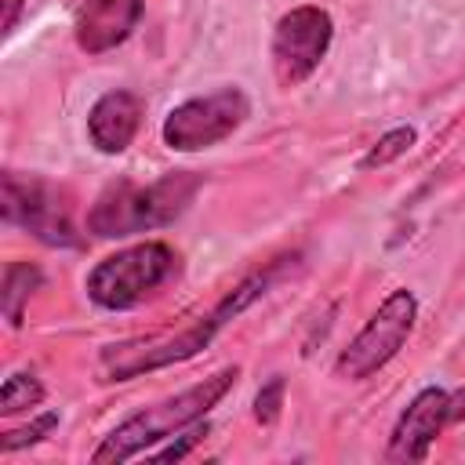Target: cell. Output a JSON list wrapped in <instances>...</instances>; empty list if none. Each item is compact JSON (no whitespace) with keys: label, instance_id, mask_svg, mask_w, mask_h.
Segmentation results:
<instances>
[{"label":"cell","instance_id":"ac0fdd59","mask_svg":"<svg viewBox=\"0 0 465 465\" xmlns=\"http://www.w3.org/2000/svg\"><path fill=\"white\" fill-rule=\"evenodd\" d=\"M22 7H25V0H4V18H0L4 36L15 33V25H18V18H22Z\"/></svg>","mask_w":465,"mask_h":465},{"label":"cell","instance_id":"e0dca14e","mask_svg":"<svg viewBox=\"0 0 465 465\" xmlns=\"http://www.w3.org/2000/svg\"><path fill=\"white\" fill-rule=\"evenodd\" d=\"M211 432V425H207V418L203 421H196V425H189V429H182L178 432V440L171 443V447H163V450H156L153 454V461H182L193 447H200L203 443V436Z\"/></svg>","mask_w":465,"mask_h":465},{"label":"cell","instance_id":"9c48e42d","mask_svg":"<svg viewBox=\"0 0 465 465\" xmlns=\"http://www.w3.org/2000/svg\"><path fill=\"white\" fill-rule=\"evenodd\" d=\"M447 396H450V389H440V385H425V389L414 392V400L400 411V418L389 432L385 461L407 465V461H425L429 458V447L450 425Z\"/></svg>","mask_w":465,"mask_h":465},{"label":"cell","instance_id":"52a82bcc","mask_svg":"<svg viewBox=\"0 0 465 465\" xmlns=\"http://www.w3.org/2000/svg\"><path fill=\"white\" fill-rule=\"evenodd\" d=\"M251 116V98L240 87H218L196 98L178 102L163 124L160 138L171 153H203L229 134H236Z\"/></svg>","mask_w":465,"mask_h":465},{"label":"cell","instance_id":"8992f818","mask_svg":"<svg viewBox=\"0 0 465 465\" xmlns=\"http://www.w3.org/2000/svg\"><path fill=\"white\" fill-rule=\"evenodd\" d=\"M418 320V298L407 287H396L381 298V305L371 312V320L356 331V338L338 352L334 374L341 381H363L378 374L411 338Z\"/></svg>","mask_w":465,"mask_h":465},{"label":"cell","instance_id":"6da1fadb","mask_svg":"<svg viewBox=\"0 0 465 465\" xmlns=\"http://www.w3.org/2000/svg\"><path fill=\"white\" fill-rule=\"evenodd\" d=\"M200 185L203 182L196 171H167L153 182L116 178L94 196L84 225L98 240H127L138 232L174 225L196 200Z\"/></svg>","mask_w":465,"mask_h":465},{"label":"cell","instance_id":"3957f363","mask_svg":"<svg viewBox=\"0 0 465 465\" xmlns=\"http://www.w3.org/2000/svg\"><path fill=\"white\" fill-rule=\"evenodd\" d=\"M182 272V254L163 240H142L120 247L91 265L84 276L87 298L105 312H127L156 298Z\"/></svg>","mask_w":465,"mask_h":465},{"label":"cell","instance_id":"5b68a950","mask_svg":"<svg viewBox=\"0 0 465 465\" xmlns=\"http://www.w3.org/2000/svg\"><path fill=\"white\" fill-rule=\"evenodd\" d=\"M222 327H229V323L211 309L207 316L193 320L182 331L102 345V352H98V363H102V374H105L102 381H131V378H142L149 371H163V367L185 363V360L200 356L218 338Z\"/></svg>","mask_w":465,"mask_h":465},{"label":"cell","instance_id":"2e32d148","mask_svg":"<svg viewBox=\"0 0 465 465\" xmlns=\"http://www.w3.org/2000/svg\"><path fill=\"white\" fill-rule=\"evenodd\" d=\"M283 396H287V381L283 374H272L258 392H254V421L258 425H276L283 414Z\"/></svg>","mask_w":465,"mask_h":465},{"label":"cell","instance_id":"277c9868","mask_svg":"<svg viewBox=\"0 0 465 465\" xmlns=\"http://www.w3.org/2000/svg\"><path fill=\"white\" fill-rule=\"evenodd\" d=\"M0 211H4V225L29 232L44 247H62V251L84 247V232L73 218V196L40 174L4 171Z\"/></svg>","mask_w":465,"mask_h":465},{"label":"cell","instance_id":"4fadbf2b","mask_svg":"<svg viewBox=\"0 0 465 465\" xmlns=\"http://www.w3.org/2000/svg\"><path fill=\"white\" fill-rule=\"evenodd\" d=\"M414 142H418V131L411 127V124H400V127H389L363 156H360V171H378V167H389L392 160H400V156H407L411 149H414Z\"/></svg>","mask_w":465,"mask_h":465},{"label":"cell","instance_id":"7c38bea8","mask_svg":"<svg viewBox=\"0 0 465 465\" xmlns=\"http://www.w3.org/2000/svg\"><path fill=\"white\" fill-rule=\"evenodd\" d=\"M40 283H44V272L36 262H7L4 280H0V312H4L7 327H22L25 302Z\"/></svg>","mask_w":465,"mask_h":465},{"label":"cell","instance_id":"8fae6325","mask_svg":"<svg viewBox=\"0 0 465 465\" xmlns=\"http://www.w3.org/2000/svg\"><path fill=\"white\" fill-rule=\"evenodd\" d=\"M145 116V98L127 91V87H113L102 98H94V105L87 109V142L102 153V156H120Z\"/></svg>","mask_w":465,"mask_h":465},{"label":"cell","instance_id":"d6986e66","mask_svg":"<svg viewBox=\"0 0 465 465\" xmlns=\"http://www.w3.org/2000/svg\"><path fill=\"white\" fill-rule=\"evenodd\" d=\"M447 414H450V425L465 421V385L450 389V396H447Z\"/></svg>","mask_w":465,"mask_h":465},{"label":"cell","instance_id":"9a60e30c","mask_svg":"<svg viewBox=\"0 0 465 465\" xmlns=\"http://www.w3.org/2000/svg\"><path fill=\"white\" fill-rule=\"evenodd\" d=\"M58 421H62L58 411H44V414H36L33 421H25L22 429L0 432V454H15V450H22V447H33V443L47 440V436L58 429Z\"/></svg>","mask_w":465,"mask_h":465},{"label":"cell","instance_id":"30bf717a","mask_svg":"<svg viewBox=\"0 0 465 465\" xmlns=\"http://www.w3.org/2000/svg\"><path fill=\"white\" fill-rule=\"evenodd\" d=\"M142 22V0H84L73 15V40L84 54L120 47Z\"/></svg>","mask_w":465,"mask_h":465},{"label":"cell","instance_id":"ba28073f","mask_svg":"<svg viewBox=\"0 0 465 465\" xmlns=\"http://www.w3.org/2000/svg\"><path fill=\"white\" fill-rule=\"evenodd\" d=\"M334 40V18L320 4H298L283 11L272 25L269 40V58H272V76L280 87H302L320 62L327 58Z\"/></svg>","mask_w":465,"mask_h":465},{"label":"cell","instance_id":"5bb4252c","mask_svg":"<svg viewBox=\"0 0 465 465\" xmlns=\"http://www.w3.org/2000/svg\"><path fill=\"white\" fill-rule=\"evenodd\" d=\"M44 403V381L33 374V371H15L4 378V389H0V414L11 418L18 411H33Z\"/></svg>","mask_w":465,"mask_h":465},{"label":"cell","instance_id":"7a4b0ae2","mask_svg":"<svg viewBox=\"0 0 465 465\" xmlns=\"http://www.w3.org/2000/svg\"><path fill=\"white\" fill-rule=\"evenodd\" d=\"M236 378H240V367H222L211 378H203V381H196V385H189V389H182V392H174L167 400H156V403L127 414L124 421H116L102 436V443L91 450V461L94 465L131 461V458L145 454L149 447L178 436L182 429L203 421L225 400V392L236 385Z\"/></svg>","mask_w":465,"mask_h":465}]
</instances>
